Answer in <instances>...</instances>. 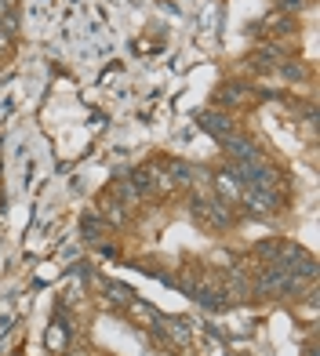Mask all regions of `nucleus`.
I'll return each instance as SVG.
<instances>
[{"label": "nucleus", "mask_w": 320, "mask_h": 356, "mask_svg": "<svg viewBox=\"0 0 320 356\" xmlns=\"http://www.w3.org/2000/svg\"><path fill=\"white\" fill-rule=\"evenodd\" d=\"M200 127L207 135H211L215 142H226V138H233L240 127H237V117L233 113H226V109H207L204 117H200Z\"/></svg>", "instance_id": "1"}, {"label": "nucleus", "mask_w": 320, "mask_h": 356, "mask_svg": "<svg viewBox=\"0 0 320 356\" xmlns=\"http://www.w3.org/2000/svg\"><path fill=\"white\" fill-rule=\"evenodd\" d=\"M211 193L215 197H222L226 204H240V193H244V182L237 178V171L233 168H226V171H218V175H211Z\"/></svg>", "instance_id": "2"}, {"label": "nucleus", "mask_w": 320, "mask_h": 356, "mask_svg": "<svg viewBox=\"0 0 320 356\" xmlns=\"http://www.w3.org/2000/svg\"><path fill=\"white\" fill-rule=\"evenodd\" d=\"M95 215H99L109 229H120V225H127V207L113 197V193H106V197H99V207H95Z\"/></svg>", "instance_id": "3"}, {"label": "nucleus", "mask_w": 320, "mask_h": 356, "mask_svg": "<svg viewBox=\"0 0 320 356\" xmlns=\"http://www.w3.org/2000/svg\"><path fill=\"white\" fill-rule=\"evenodd\" d=\"M164 342L179 346V349H189V346H193V323H189L186 316L164 320Z\"/></svg>", "instance_id": "4"}, {"label": "nucleus", "mask_w": 320, "mask_h": 356, "mask_svg": "<svg viewBox=\"0 0 320 356\" xmlns=\"http://www.w3.org/2000/svg\"><path fill=\"white\" fill-rule=\"evenodd\" d=\"M248 99H251V91H248L244 84H222L218 95H215V106H222L226 113H233L237 106H244Z\"/></svg>", "instance_id": "5"}, {"label": "nucleus", "mask_w": 320, "mask_h": 356, "mask_svg": "<svg viewBox=\"0 0 320 356\" xmlns=\"http://www.w3.org/2000/svg\"><path fill=\"white\" fill-rule=\"evenodd\" d=\"M109 193H113V197L127 207V211H135V207L142 204V200H146V197H142V189L131 182V178H117V182H113V189H109Z\"/></svg>", "instance_id": "6"}, {"label": "nucleus", "mask_w": 320, "mask_h": 356, "mask_svg": "<svg viewBox=\"0 0 320 356\" xmlns=\"http://www.w3.org/2000/svg\"><path fill=\"white\" fill-rule=\"evenodd\" d=\"M44 342H47V349H51V353H62V349L70 346V327H66L62 320H55L51 327H47V338H44Z\"/></svg>", "instance_id": "7"}, {"label": "nucleus", "mask_w": 320, "mask_h": 356, "mask_svg": "<svg viewBox=\"0 0 320 356\" xmlns=\"http://www.w3.org/2000/svg\"><path fill=\"white\" fill-rule=\"evenodd\" d=\"M102 229H109V225L95 215V211L80 218V233H84V240H91V244H99V240H102Z\"/></svg>", "instance_id": "8"}, {"label": "nucleus", "mask_w": 320, "mask_h": 356, "mask_svg": "<svg viewBox=\"0 0 320 356\" xmlns=\"http://www.w3.org/2000/svg\"><path fill=\"white\" fill-rule=\"evenodd\" d=\"M102 291L109 295V302H117V305H127L135 295H131V287H124V284H113V280H102Z\"/></svg>", "instance_id": "9"}, {"label": "nucleus", "mask_w": 320, "mask_h": 356, "mask_svg": "<svg viewBox=\"0 0 320 356\" xmlns=\"http://www.w3.org/2000/svg\"><path fill=\"white\" fill-rule=\"evenodd\" d=\"M277 73H280L284 80H295V84H298V80H306V70H302L298 62H295V66H291V62H280V66H277Z\"/></svg>", "instance_id": "10"}, {"label": "nucleus", "mask_w": 320, "mask_h": 356, "mask_svg": "<svg viewBox=\"0 0 320 356\" xmlns=\"http://www.w3.org/2000/svg\"><path fill=\"white\" fill-rule=\"evenodd\" d=\"M8 55H11V33L0 29V58H8Z\"/></svg>", "instance_id": "11"}, {"label": "nucleus", "mask_w": 320, "mask_h": 356, "mask_svg": "<svg viewBox=\"0 0 320 356\" xmlns=\"http://www.w3.org/2000/svg\"><path fill=\"white\" fill-rule=\"evenodd\" d=\"M8 11H15V0H0V15H8Z\"/></svg>", "instance_id": "12"}, {"label": "nucleus", "mask_w": 320, "mask_h": 356, "mask_svg": "<svg viewBox=\"0 0 320 356\" xmlns=\"http://www.w3.org/2000/svg\"><path fill=\"white\" fill-rule=\"evenodd\" d=\"M280 8H284V11H298L302 4H298V0H284V4H280Z\"/></svg>", "instance_id": "13"}]
</instances>
